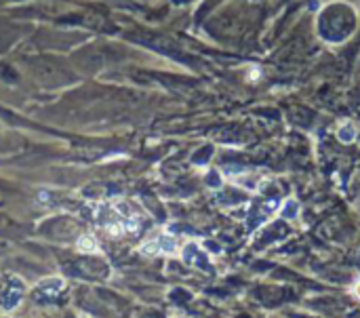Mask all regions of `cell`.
Instances as JSON below:
<instances>
[{"label":"cell","instance_id":"1","mask_svg":"<svg viewBox=\"0 0 360 318\" xmlns=\"http://www.w3.org/2000/svg\"><path fill=\"white\" fill-rule=\"evenodd\" d=\"M23 295H26V285H23V280H21L19 276H15V278L5 287L3 295H0V308H3L5 312L17 308L19 301L23 299Z\"/></svg>","mask_w":360,"mask_h":318},{"label":"cell","instance_id":"2","mask_svg":"<svg viewBox=\"0 0 360 318\" xmlns=\"http://www.w3.org/2000/svg\"><path fill=\"white\" fill-rule=\"evenodd\" d=\"M97 240H95L93 236H89V234H87V236H82V238H78V242H76V249L78 251H82V253H95V251H97Z\"/></svg>","mask_w":360,"mask_h":318},{"label":"cell","instance_id":"3","mask_svg":"<svg viewBox=\"0 0 360 318\" xmlns=\"http://www.w3.org/2000/svg\"><path fill=\"white\" fill-rule=\"evenodd\" d=\"M38 287L44 293H59V291L64 289V280L62 278H49V280H42Z\"/></svg>","mask_w":360,"mask_h":318}]
</instances>
